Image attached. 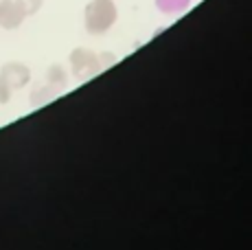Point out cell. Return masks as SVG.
I'll list each match as a JSON object with an SVG mask.
<instances>
[{"label": "cell", "mask_w": 252, "mask_h": 250, "mask_svg": "<svg viewBox=\"0 0 252 250\" xmlns=\"http://www.w3.org/2000/svg\"><path fill=\"white\" fill-rule=\"evenodd\" d=\"M116 18V7L112 0H94L88 9H86V22L92 33L105 31Z\"/></svg>", "instance_id": "6da1fadb"}, {"label": "cell", "mask_w": 252, "mask_h": 250, "mask_svg": "<svg viewBox=\"0 0 252 250\" xmlns=\"http://www.w3.org/2000/svg\"><path fill=\"white\" fill-rule=\"evenodd\" d=\"M158 7L162 9V11L167 13H176V11H182V9H187L189 0H156Z\"/></svg>", "instance_id": "7a4b0ae2"}]
</instances>
